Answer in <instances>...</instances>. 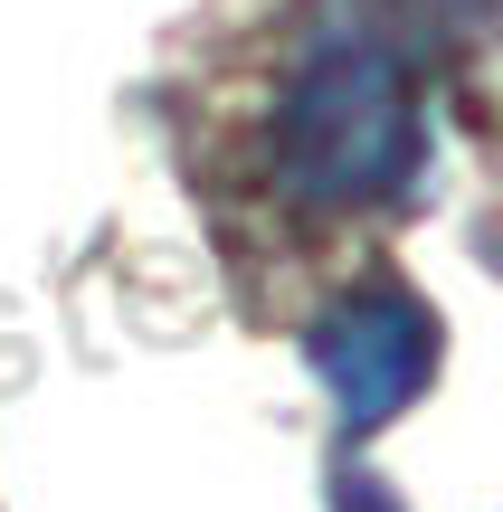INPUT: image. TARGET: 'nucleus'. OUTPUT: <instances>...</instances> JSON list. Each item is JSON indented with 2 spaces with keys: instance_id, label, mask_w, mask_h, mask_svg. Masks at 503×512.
Masks as SVG:
<instances>
[{
  "instance_id": "nucleus-1",
  "label": "nucleus",
  "mask_w": 503,
  "mask_h": 512,
  "mask_svg": "<svg viewBox=\"0 0 503 512\" xmlns=\"http://www.w3.org/2000/svg\"><path fill=\"white\" fill-rule=\"evenodd\" d=\"M266 171L285 200L323 209V219L399 209L428 171V105H418L409 57L361 19L314 29L266 114Z\"/></svg>"
},
{
  "instance_id": "nucleus-2",
  "label": "nucleus",
  "mask_w": 503,
  "mask_h": 512,
  "mask_svg": "<svg viewBox=\"0 0 503 512\" xmlns=\"http://www.w3.org/2000/svg\"><path fill=\"white\" fill-rule=\"evenodd\" d=\"M437 351H447L437 313L418 304V294H399V285L342 294V304H323L314 332H304V361H314L323 399H333V418L352 427V437L390 427L399 408L437 380Z\"/></svg>"
},
{
  "instance_id": "nucleus-3",
  "label": "nucleus",
  "mask_w": 503,
  "mask_h": 512,
  "mask_svg": "<svg viewBox=\"0 0 503 512\" xmlns=\"http://www.w3.org/2000/svg\"><path fill=\"white\" fill-rule=\"evenodd\" d=\"M409 10L447 19V29H494V10H503V0H409Z\"/></svg>"
},
{
  "instance_id": "nucleus-4",
  "label": "nucleus",
  "mask_w": 503,
  "mask_h": 512,
  "mask_svg": "<svg viewBox=\"0 0 503 512\" xmlns=\"http://www.w3.org/2000/svg\"><path fill=\"white\" fill-rule=\"evenodd\" d=\"M342 512H390V494H380L371 475H342Z\"/></svg>"
}]
</instances>
